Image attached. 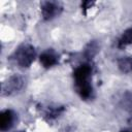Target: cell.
<instances>
[{
	"label": "cell",
	"mask_w": 132,
	"mask_h": 132,
	"mask_svg": "<svg viewBox=\"0 0 132 132\" xmlns=\"http://www.w3.org/2000/svg\"><path fill=\"white\" fill-rule=\"evenodd\" d=\"M12 118H13V116H12L11 111L6 110V111L2 112V114H1V129L2 130H5L10 126V124L12 122Z\"/></svg>",
	"instance_id": "obj_2"
},
{
	"label": "cell",
	"mask_w": 132,
	"mask_h": 132,
	"mask_svg": "<svg viewBox=\"0 0 132 132\" xmlns=\"http://www.w3.org/2000/svg\"><path fill=\"white\" fill-rule=\"evenodd\" d=\"M123 132H127V131H123Z\"/></svg>",
	"instance_id": "obj_5"
},
{
	"label": "cell",
	"mask_w": 132,
	"mask_h": 132,
	"mask_svg": "<svg viewBox=\"0 0 132 132\" xmlns=\"http://www.w3.org/2000/svg\"><path fill=\"white\" fill-rule=\"evenodd\" d=\"M34 59V51L32 47L24 46L18 53V61L22 66H28L32 63Z\"/></svg>",
	"instance_id": "obj_1"
},
{
	"label": "cell",
	"mask_w": 132,
	"mask_h": 132,
	"mask_svg": "<svg viewBox=\"0 0 132 132\" xmlns=\"http://www.w3.org/2000/svg\"><path fill=\"white\" fill-rule=\"evenodd\" d=\"M40 62L44 67H50L56 63V57L51 53H43L40 56Z\"/></svg>",
	"instance_id": "obj_3"
},
{
	"label": "cell",
	"mask_w": 132,
	"mask_h": 132,
	"mask_svg": "<svg viewBox=\"0 0 132 132\" xmlns=\"http://www.w3.org/2000/svg\"><path fill=\"white\" fill-rule=\"evenodd\" d=\"M120 67L126 72L131 71L132 70V60L131 59H122L120 61Z\"/></svg>",
	"instance_id": "obj_4"
}]
</instances>
